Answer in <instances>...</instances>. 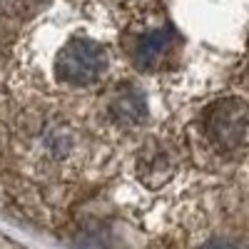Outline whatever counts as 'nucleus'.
I'll list each match as a JSON object with an SVG mask.
<instances>
[{"label": "nucleus", "instance_id": "6", "mask_svg": "<svg viewBox=\"0 0 249 249\" xmlns=\"http://www.w3.org/2000/svg\"><path fill=\"white\" fill-rule=\"evenodd\" d=\"M72 147V140H70V132L68 130H50L48 132V150L57 157L68 155Z\"/></svg>", "mask_w": 249, "mask_h": 249}, {"label": "nucleus", "instance_id": "2", "mask_svg": "<svg viewBox=\"0 0 249 249\" xmlns=\"http://www.w3.org/2000/svg\"><path fill=\"white\" fill-rule=\"evenodd\" d=\"M55 70L68 85H92L107 70V53L90 37H75L60 50Z\"/></svg>", "mask_w": 249, "mask_h": 249}, {"label": "nucleus", "instance_id": "1", "mask_svg": "<svg viewBox=\"0 0 249 249\" xmlns=\"http://www.w3.org/2000/svg\"><path fill=\"white\" fill-rule=\"evenodd\" d=\"M204 132L217 152L232 155L249 140V105L239 97H224L204 112Z\"/></svg>", "mask_w": 249, "mask_h": 249}, {"label": "nucleus", "instance_id": "3", "mask_svg": "<svg viewBox=\"0 0 249 249\" xmlns=\"http://www.w3.org/2000/svg\"><path fill=\"white\" fill-rule=\"evenodd\" d=\"M172 28H157L144 33L137 40V48H135V62L140 70H155L160 65V60L167 55L170 45H172Z\"/></svg>", "mask_w": 249, "mask_h": 249}, {"label": "nucleus", "instance_id": "5", "mask_svg": "<svg viewBox=\"0 0 249 249\" xmlns=\"http://www.w3.org/2000/svg\"><path fill=\"white\" fill-rule=\"evenodd\" d=\"M170 170H172V164H170V160H167V155H164L162 150H157V147H147V152L142 155V160H140V172H142V177L147 175V172H162L164 175V179L170 177Z\"/></svg>", "mask_w": 249, "mask_h": 249}, {"label": "nucleus", "instance_id": "4", "mask_svg": "<svg viewBox=\"0 0 249 249\" xmlns=\"http://www.w3.org/2000/svg\"><path fill=\"white\" fill-rule=\"evenodd\" d=\"M110 117H112V122L122 124V127L140 124L144 117H147V100H144V95L137 88L122 90L110 102Z\"/></svg>", "mask_w": 249, "mask_h": 249}]
</instances>
